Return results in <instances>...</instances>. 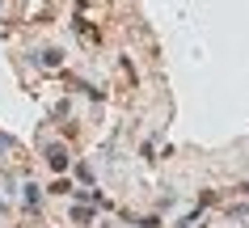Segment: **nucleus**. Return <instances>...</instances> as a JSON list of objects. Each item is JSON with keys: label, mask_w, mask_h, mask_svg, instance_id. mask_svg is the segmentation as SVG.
Listing matches in <instances>:
<instances>
[{"label": "nucleus", "mask_w": 249, "mask_h": 228, "mask_svg": "<svg viewBox=\"0 0 249 228\" xmlns=\"http://www.w3.org/2000/svg\"><path fill=\"white\" fill-rule=\"evenodd\" d=\"M51 165H55V169H64V165H68V157H64V148H51Z\"/></svg>", "instance_id": "1"}]
</instances>
